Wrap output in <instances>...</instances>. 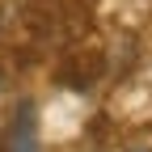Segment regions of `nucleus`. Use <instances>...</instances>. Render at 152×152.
Segmentation results:
<instances>
[{"instance_id": "1", "label": "nucleus", "mask_w": 152, "mask_h": 152, "mask_svg": "<svg viewBox=\"0 0 152 152\" xmlns=\"http://www.w3.org/2000/svg\"><path fill=\"white\" fill-rule=\"evenodd\" d=\"M9 152H42V144H38V114H34L30 102L17 110V118L9 127Z\"/></svg>"}]
</instances>
